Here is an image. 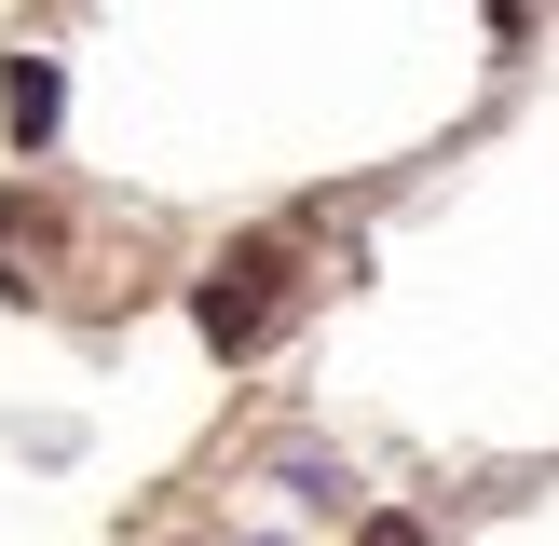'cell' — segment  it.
<instances>
[{
	"instance_id": "cell-1",
	"label": "cell",
	"mask_w": 559,
	"mask_h": 546,
	"mask_svg": "<svg viewBox=\"0 0 559 546\" xmlns=\"http://www.w3.org/2000/svg\"><path fill=\"white\" fill-rule=\"evenodd\" d=\"M273 300H287V246H233V260L191 287V328H205L218 355H260L273 342Z\"/></svg>"
},
{
	"instance_id": "cell-2",
	"label": "cell",
	"mask_w": 559,
	"mask_h": 546,
	"mask_svg": "<svg viewBox=\"0 0 559 546\" xmlns=\"http://www.w3.org/2000/svg\"><path fill=\"white\" fill-rule=\"evenodd\" d=\"M55 109H69V69H55V55H0V123H14V151H41Z\"/></svg>"
},
{
	"instance_id": "cell-3",
	"label": "cell",
	"mask_w": 559,
	"mask_h": 546,
	"mask_svg": "<svg viewBox=\"0 0 559 546\" xmlns=\"http://www.w3.org/2000/svg\"><path fill=\"white\" fill-rule=\"evenodd\" d=\"M355 546H424V519H396V506H382V519H369Z\"/></svg>"
}]
</instances>
